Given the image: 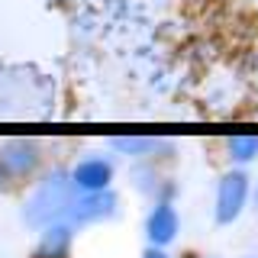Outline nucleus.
Segmentation results:
<instances>
[{
  "instance_id": "1",
  "label": "nucleus",
  "mask_w": 258,
  "mask_h": 258,
  "mask_svg": "<svg viewBox=\"0 0 258 258\" xmlns=\"http://www.w3.org/2000/svg\"><path fill=\"white\" fill-rule=\"evenodd\" d=\"M71 204H75V197H71V187L61 181V177H52V181H48L45 187L36 194V200H32L29 220H32V223H52V220H61V216H68Z\"/></svg>"
},
{
  "instance_id": "2",
  "label": "nucleus",
  "mask_w": 258,
  "mask_h": 258,
  "mask_svg": "<svg viewBox=\"0 0 258 258\" xmlns=\"http://www.w3.org/2000/svg\"><path fill=\"white\" fill-rule=\"evenodd\" d=\"M245 204V177L242 174H229L226 181L220 184V200H216V216L223 223H229L232 216L242 210Z\"/></svg>"
},
{
  "instance_id": "3",
  "label": "nucleus",
  "mask_w": 258,
  "mask_h": 258,
  "mask_svg": "<svg viewBox=\"0 0 258 258\" xmlns=\"http://www.w3.org/2000/svg\"><path fill=\"white\" fill-rule=\"evenodd\" d=\"M177 232V216L171 207H158L155 213H152L149 220V239L155 242V245H165V242H171Z\"/></svg>"
},
{
  "instance_id": "4",
  "label": "nucleus",
  "mask_w": 258,
  "mask_h": 258,
  "mask_svg": "<svg viewBox=\"0 0 258 258\" xmlns=\"http://www.w3.org/2000/svg\"><path fill=\"white\" fill-rule=\"evenodd\" d=\"M75 181H78L84 190L94 194V190H100L103 184L110 181V168L103 165V161H84V165L75 171Z\"/></svg>"
},
{
  "instance_id": "5",
  "label": "nucleus",
  "mask_w": 258,
  "mask_h": 258,
  "mask_svg": "<svg viewBox=\"0 0 258 258\" xmlns=\"http://www.w3.org/2000/svg\"><path fill=\"white\" fill-rule=\"evenodd\" d=\"M4 161H7V168H10L13 174H23V171H29V168H32L36 155L29 152V145H13V149L4 155Z\"/></svg>"
},
{
  "instance_id": "6",
  "label": "nucleus",
  "mask_w": 258,
  "mask_h": 258,
  "mask_svg": "<svg viewBox=\"0 0 258 258\" xmlns=\"http://www.w3.org/2000/svg\"><path fill=\"white\" fill-rule=\"evenodd\" d=\"M229 149L236 152V158H252L258 152V139H232Z\"/></svg>"
},
{
  "instance_id": "7",
  "label": "nucleus",
  "mask_w": 258,
  "mask_h": 258,
  "mask_svg": "<svg viewBox=\"0 0 258 258\" xmlns=\"http://www.w3.org/2000/svg\"><path fill=\"white\" fill-rule=\"evenodd\" d=\"M145 258H165V255H158V252H149V255H145Z\"/></svg>"
},
{
  "instance_id": "8",
  "label": "nucleus",
  "mask_w": 258,
  "mask_h": 258,
  "mask_svg": "<svg viewBox=\"0 0 258 258\" xmlns=\"http://www.w3.org/2000/svg\"><path fill=\"white\" fill-rule=\"evenodd\" d=\"M42 258H61V255H42Z\"/></svg>"
}]
</instances>
